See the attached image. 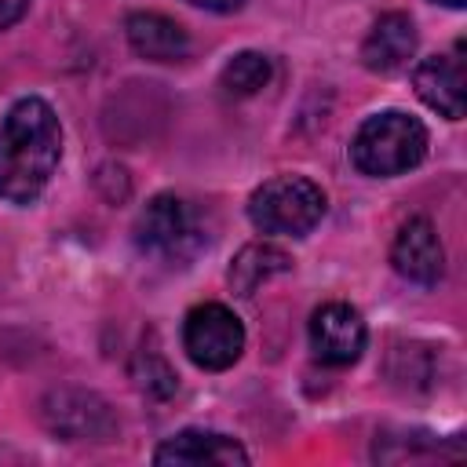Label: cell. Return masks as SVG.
<instances>
[{
    "instance_id": "obj_3",
    "label": "cell",
    "mask_w": 467,
    "mask_h": 467,
    "mask_svg": "<svg viewBox=\"0 0 467 467\" xmlns=\"http://www.w3.org/2000/svg\"><path fill=\"white\" fill-rule=\"evenodd\" d=\"M325 215V190L306 175H274L248 197V219L263 234L303 237Z\"/></svg>"
},
{
    "instance_id": "obj_4",
    "label": "cell",
    "mask_w": 467,
    "mask_h": 467,
    "mask_svg": "<svg viewBox=\"0 0 467 467\" xmlns=\"http://www.w3.org/2000/svg\"><path fill=\"white\" fill-rule=\"evenodd\" d=\"M131 237H135V248L142 255L161 259V263H186L204 244L193 212L175 193L150 197L146 208L139 212L135 226H131Z\"/></svg>"
},
{
    "instance_id": "obj_7",
    "label": "cell",
    "mask_w": 467,
    "mask_h": 467,
    "mask_svg": "<svg viewBox=\"0 0 467 467\" xmlns=\"http://www.w3.org/2000/svg\"><path fill=\"white\" fill-rule=\"evenodd\" d=\"M368 328L350 303H325L310 317V347L325 365H354L365 350Z\"/></svg>"
},
{
    "instance_id": "obj_13",
    "label": "cell",
    "mask_w": 467,
    "mask_h": 467,
    "mask_svg": "<svg viewBox=\"0 0 467 467\" xmlns=\"http://www.w3.org/2000/svg\"><path fill=\"white\" fill-rule=\"evenodd\" d=\"M285 270H292V255L285 248L270 244V241H255V244H244L234 255L226 277H230V288L237 296H252L259 285H266L270 277H277Z\"/></svg>"
},
{
    "instance_id": "obj_6",
    "label": "cell",
    "mask_w": 467,
    "mask_h": 467,
    "mask_svg": "<svg viewBox=\"0 0 467 467\" xmlns=\"http://www.w3.org/2000/svg\"><path fill=\"white\" fill-rule=\"evenodd\" d=\"M44 420L55 434L69 441H109L117 434V416L95 390L62 387L44 398Z\"/></svg>"
},
{
    "instance_id": "obj_16",
    "label": "cell",
    "mask_w": 467,
    "mask_h": 467,
    "mask_svg": "<svg viewBox=\"0 0 467 467\" xmlns=\"http://www.w3.org/2000/svg\"><path fill=\"white\" fill-rule=\"evenodd\" d=\"M186 4L204 7V11H215V15H230V11H237L244 0H186Z\"/></svg>"
},
{
    "instance_id": "obj_9",
    "label": "cell",
    "mask_w": 467,
    "mask_h": 467,
    "mask_svg": "<svg viewBox=\"0 0 467 467\" xmlns=\"http://www.w3.org/2000/svg\"><path fill=\"white\" fill-rule=\"evenodd\" d=\"M390 266L398 270V277L412 281V285H438L445 274V248L438 241V230L431 219L416 215L409 223H401L394 244H390Z\"/></svg>"
},
{
    "instance_id": "obj_14",
    "label": "cell",
    "mask_w": 467,
    "mask_h": 467,
    "mask_svg": "<svg viewBox=\"0 0 467 467\" xmlns=\"http://www.w3.org/2000/svg\"><path fill=\"white\" fill-rule=\"evenodd\" d=\"M270 77H274V66H270V58H266L263 51H237V55L223 66L219 84H223L226 95L248 99V95L263 91V88L270 84Z\"/></svg>"
},
{
    "instance_id": "obj_11",
    "label": "cell",
    "mask_w": 467,
    "mask_h": 467,
    "mask_svg": "<svg viewBox=\"0 0 467 467\" xmlns=\"http://www.w3.org/2000/svg\"><path fill=\"white\" fill-rule=\"evenodd\" d=\"M416 44H420L416 22L401 11H387L372 22V29L361 44V62L372 73H398L416 55Z\"/></svg>"
},
{
    "instance_id": "obj_12",
    "label": "cell",
    "mask_w": 467,
    "mask_h": 467,
    "mask_svg": "<svg viewBox=\"0 0 467 467\" xmlns=\"http://www.w3.org/2000/svg\"><path fill=\"white\" fill-rule=\"evenodd\" d=\"M124 33H128L131 51L139 58H146V62H179L190 51V33L175 18L157 15V11H135V15H128Z\"/></svg>"
},
{
    "instance_id": "obj_5",
    "label": "cell",
    "mask_w": 467,
    "mask_h": 467,
    "mask_svg": "<svg viewBox=\"0 0 467 467\" xmlns=\"http://www.w3.org/2000/svg\"><path fill=\"white\" fill-rule=\"evenodd\" d=\"M182 350L204 372L230 368L244 350V325L223 303H201L182 321Z\"/></svg>"
},
{
    "instance_id": "obj_2",
    "label": "cell",
    "mask_w": 467,
    "mask_h": 467,
    "mask_svg": "<svg viewBox=\"0 0 467 467\" xmlns=\"http://www.w3.org/2000/svg\"><path fill=\"white\" fill-rule=\"evenodd\" d=\"M427 157V128L405 109H379L361 120L350 139V161L361 175L390 179L405 175Z\"/></svg>"
},
{
    "instance_id": "obj_8",
    "label": "cell",
    "mask_w": 467,
    "mask_h": 467,
    "mask_svg": "<svg viewBox=\"0 0 467 467\" xmlns=\"http://www.w3.org/2000/svg\"><path fill=\"white\" fill-rule=\"evenodd\" d=\"M153 463L161 467H244L248 452L237 438L219 434V431H204V427H186L171 438H164L153 452Z\"/></svg>"
},
{
    "instance_id": "obj_1",
    "label": "cell",
    "mask_w": 467,
    "mask_h": 467,
    "mask_svg": "<svg viewBox=\"0 0 467 467\" xmlns=\"http://www.w3.org/2000/svg\"><path fill=\"white\" fill-rule=\"evenodd\" d=\"M62 161V124L40 95L18 99L0 124V201L33 204Z\"/></svg>"
},
{
    "instance_id": "obj_15",
    "label": "cell",
    "mask_w": 467,
    "mask_h": 467,
    "mask_svg": "<svg viewBox=\"0 0 467 467\" xmlns=\"http://www.w3.org/2000/svg\"><path fill=\"white\" fill-rule=\"evenodd\" d=\"M26 11H29V0H0V33L11 29Z\"/></svg>"
},
{
    "instance_id": "obj_10",
    "label": "cell",
    "mask_w": 467,
    "mask_h": 467,
    "mask_svg": "<svg viewBox=\"0 0 467 467\" xmlns=\"http://www.w3.org/2000/svg\"><path fill=\"white\" fill-rule=\"evenodd\" d=\"M412 88L416 95L441 113L445 120H460L467 106V69L460 58V47L452 55H431L412 69Z\"/></svg>"
},
{
    "instance_id": "obj_17",
    "label": "cell",
    "mask_w": 467,
    "mask_h": 467,
    "mask_svg": "<svg viewBox=\"0 0 467 467\" xmlns=\"http://www.w3.org/2000/svg\"><path fill=\"white\" fill-rule=\"evenodd\" d=\"M434 4H445V7H463L467 0H434Z\"/></svg>"
}]
</instances>
